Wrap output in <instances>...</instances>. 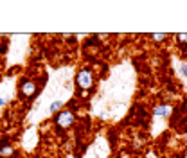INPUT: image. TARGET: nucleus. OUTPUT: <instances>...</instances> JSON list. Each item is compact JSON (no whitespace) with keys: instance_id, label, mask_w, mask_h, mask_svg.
Here are the masks:
<instances>
[{"instance_id":"5","label":"nucleus","mask_w":187,"mask_h":158,"mask_svg":"<svg viewBox=\"0 0 187 158\" xmlns=\"http://www.w3.org/2000/svg\"><path fill=\"white\" fill-rule=\"evenodd\" d=\"M5 153H7V155H11V153H13V149H11V148H9V146H7V148H5V146H2V151H0V155H2V157H4V155H5Z\"/></svg>"},{"instance_id":"3","label":"nucleus","mask_w":187,"mask_h":158,"mask_svg":"<svg viewBox=\"0 0 187 158\" xmlns=\"http://www.w3.org/2000/svg\"><path fill=\"white\" fill-rule=\"evenodd\" d=\"M36 92V85L32 83V81H25L23 85H22V94L23 95H32Z\"/></svg>"},{"instance_id":"2","label":"nucleus","mask_w":187,"mask_h":158,"mask_svg":"<svg viewBox=\"0 0 187 158\" xmlns=\"http://www.w3.org/2000/svg\"><path fill=\"white\" fill-rule=\"evenodd\" d=\"M58 124L61 126V128H68L72 122H74V113L72 112H61L59 115H58Z\"/></svg>"},{"instance_id":"10","label":"nucleus","mask_w":187,"mask_h":158,"mask_svg":"<svg viewBox=\"0 0 187 158\" xmlns=\"http://www.w3.org/2000/svg\"><path fill=\"white\" fill-rule=\"evenodd\" d=\"M0 106H4V99L2 97H0Z\"/></svg>"},{"instance_id":"9","label":"nucleus","mask_w":187,"mask_h":158,"mask_svg":"<svg viewBox=\"0 0 187 158\" xmlns=\"http://www.w3.org/2000/svg\"><path fill=\"white\" fill-rule=\"evenodd\" d=\"M182 74H184V77H187V65L182 67Z\"/></svg>"},{"instance_id":"4","label":"nucleus","mask_w":187,"mask_h":158,"mask_svg":"<svg viewBox=\"0 0 187 158\" xmlns=\"http://www.w3.org/2000/svg\"><path fill=\"white\" fill-rule=\"evenodd\" d=\"M169 112H171L169 106H158V108H155V115H167Z\"/></svg>"},{"instance_id":"8","label":"nucleus","mask_w":187,"mask_h":158,"mask_svg":"<svg viewBox=\"0 0 187 158\" xmlns=\"http://www.w3.org/2000/svg\"><path fill=\"white\" fill-rule=\"evenodd\" d=\"M166 38V34H155L153 36V40H164Z\"/></svg>"},{"instance_id":"1","label":"nucleus","mask_w":187,"mask_h":158,"mask_svg":"<svg viewBox=\"0 0 187 158\" xmlns=\"http://www.w3.org/2000/svg\"><path fill=\"white\" fill-rule=\"evenodd\" d=\"M76 83L81 86V88H90L92 86V74L90 70H81L76 77Z\"/></svg>"},{"instance_id":"7","label":"nucleus","mask_w":187,"mask_h":158,"mask_svg":"<svg viewBox=\"0 0 187 158\" xmlns=\"http://www.w3.org/2000/svg\"><path fill=\"white\" fill-rule=\"evenodd\" d=\"M176 40H178V41L182 40V43H187V34H178V36H176Z\"/></svg>"},{"instance_id":"6","label":"nucleus","mask_w":187,"mask_h":158,"mask_svg":"<svg viewBox=\"0 0 187 158\" xmlns=\"http://www.w3.org/2000/svg\"><path fill=\"white\" fill-rule=\"evenodd\" d=\"M59 106H61V101H56V103H52V104H50V112H56Z\"/></svg>"}]
</instances>
